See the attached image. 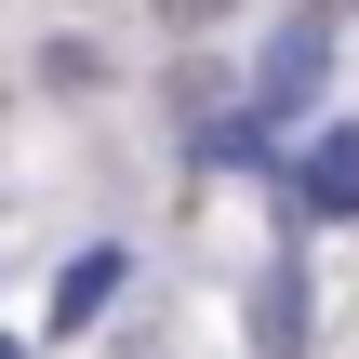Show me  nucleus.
<instances>
[{
	"instance_id": "1",
	"label": "nucleus",
	"mask_w": 359,
	"mask_h": 359,
	"mask_svg": "<svg viewBox=\"0 0 359 359\" xmlns=\"http://www.w3.org/2000/svg\"><path fill=\"white\" fill-rule=\"evenodd\" d=\"M306 93H320V13H306V27H280V40L253 53V107H240V120H266V133H280Z\"/></svg>"
},
{
	"instance_id": "2",
	"label": "nucleus",
	"mask_w": 359,
	"mask_h": 359,
	"mask_svg": "<svg viewBox=\"0 0 359 359\" xmlns=\"http://www.w3.org/2000/svg\"><path fill=\"white\" fill-rule=\"evenodd\" d=\"M293 187H306V213H359V120H333V133H306Z\"/></svg>"
},
{
	"instance_id": "3",
	"label": "nucleus",
	"mask_w": 359,
	"mask_h": 359,
	"mask_svg": "<svg viewBox=\"0 0 359 359\" xmlns=\"http://www.w3.org/2000/svg\"><path fill=\"white\" fill-rule=\"evenodd\" d=\"M253 346H266V359H280V346H306V266H293V253L253 280Z\"/></svg>"
},
{
	"instance_id": "4",
	"label": "nucleus",
	"mask_w": 359,
	"mask_h": 359,
	"mask_svg": "<svg viewBox=\"0 0 359 359\" xmlns=\"http://www.w3.org/2000/svg\"><path fill=\"white\" fill-rule=\"evenodd\" d=\"M107 293H120V253H80V266L53 280V333H80V320H107Z\"/></svg>"
},
{
	"instance_id": "5",
	"label": "nucleus",
	"mask_w": 359,
	"mask_h": 359,
	"mask_svg": "<svg viewBox=\"0 0 359 359\" xmlns=\"http://www.w3.org/2000/svg\"><path fill=\"white\" fill-rule=\"evenodd\" d=\"M173 13H213V0H173Z\"/></svg>"
},
{
	"instance_id": "6",
	"label": "nucleus",
	"mask_w": 359,
	"mask_h": 359,
	"mask_svg": "<svg viewBox=\"0 0 359 359\" xmlns=\"http://www.w3.org/2000/svg\"><path fill=\"white\" fill-rule=\"evenodd\" d=\"M306 13H346V0H306Z\"/></svg>"
},
{
	"instance_id": "7",
	"label": "nucleus",
	"mask_w": 359,
	"mask_h": 359,
	"mask_svg": "<svg viewBox=\"0 0 359 359\" xmlns=\"http://www.w3.org/2000/svg\"><path fill=\"white\" fill-rule=\"evenodd\" d=\"M0 359H13V333H0Z\"/></svg>"
}]
</instances>
